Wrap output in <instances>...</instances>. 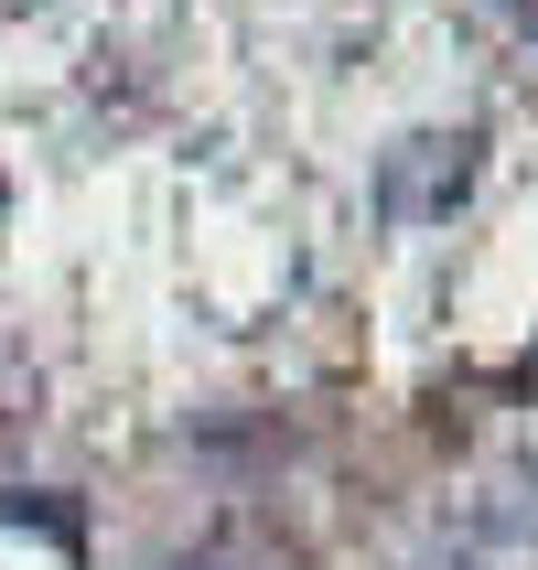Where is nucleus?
<instances>
[{
    "label": "nucleus",
    "instance_id": "f257e3e1",
    "mask_svg": "<svg viewBox=\"0 0 538 570\" xmlns=\"http://www.w3.org/2000/svg\"><path fill=\"white\" fill-rule=\"evenodd\" d=\"M485 184V129L475 119H431V129H399L378 151V216L388 226H452Z\"/></svg>",
    "mask_w": 538,
    "mask_h": 570
},
{
    "label": "nucleus",
    "instance_id": "f03ea898",
    "mask_svg": "<svg viewBox=\"0 0 538 570\" xmlns=\"http://www.w3.org/2000/svg\"><path fill=\"white\" fill-rule=\"evenodd\" d=\"M151 570H237V560H216V549H173V560H151Z\"/></svg>",
    "mask_w": 538,
    "mask_h": 570
},
{
    "label": "nucleus",
    "instance_id": "7ed1b4c3",
    "mask_svg": "<svg viewBox=\"0 0 538 570\" xmlns=\"http://www.w3.org/2000/svg\"><path fill=\"white\" fill-rule=\"evenodd\" d=\"M496 11H538V0H496Z\"/></svg>",
    "mask_w": 538,
    "mask_h": 570
},
{
    "label": "nucleus",
    "instance_id": "20e7f679",
    "mask_svg": "<svg viewBox=\"0 0 538 570\" xmlns=\"http://www.w3.org/2000/svg\"><path fill=\"white\" fill-rule=\"evenodd\" d=\"M431 570H475V560H431Z\"/></svg>",
    "mask_w": 538,
    "mask_h": 570
}]
</instances>
